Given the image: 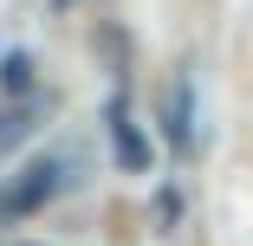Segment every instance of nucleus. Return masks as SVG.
I'll return each mask as SVG.
<instances>
[{"label":"nucleus","instance_id":"obj_1","mask_svg":"<svg viewBox=\"0 0 253 246\" xmlns=\"http://www.w3.org/2000/svg\"><path fill=\"white\" fill-rule=\"evenodd\" d=\"M52 194H59V162H33L7 194H0V214H7V220H20V214H33L39 201H52Z\"/></svg>","mask_w":253,"mask_h":246},{"label":"nucleus","instance_id":"obj_2","mask_svg":"<svg viewBox=\"0 0 253 246\" xmlns=\"http://www.w3.org/2000/svg\"><path fill=\"white\" fill-rule=\"evenodd\" d=\"M169 142H175V156L195 149V84L188 78H175V91H169Z\"/></svg>","mask_w":253,"mask_h":246},{"label":"nucleus","instance_id":"obj_3","mask_svg":"<svg viewBox=\"0 0 253 246\" xmlns=\"http://www.w3.org/2000/svg\"><path fill=\"white\" fill-rule=\"evenodd\" d=\"M111 130H117V156H124V169H143V162H149V142L136 136V123H130V110H124V104L111 110Z\"/></svg>","mask_w":253,"mask_h":246},{"label":"nucleus","instance_id":"obj_4","mask_svg":"<svg viewBox=\"0 0 253 246\" xmlns=\"http://www.w3.org/2000/svg\"><path fill=\"white\" fill-rule=\"evenodd\" d=\"M33 117H39L33 104H20V110H0V156H7L13 142H26V136H33Z\"/></svg>","mask_w":253,"mask_h":246},{"label":"nucleus","instance_id":"obj_5","mask_svg":"<svg viewBox=\"0 0 253 246\" xmlns=\"http://www.w3.org/2000/svg\"><path fill=\"white\" fill-rule=\"evenodd\" d=\"M0 78H7V91H26V84H33V65H26V59L13 52V59H7V71H0Z\"/></svg>","mask_w":253,"mask_h":246},{"label":"nucleus","instance_id":"obj_6","mask_svg":"<svg viewBox=\"0 0 253 246\" xmlns=\"http://www.w3.org/2000/svg\"><path fill=\"white\" fill-rule=\"evenodd\" d=\"M59 7H72V0H59Z\"/></svg>","mask_w":253,"mask_h":246}]
</instances>
